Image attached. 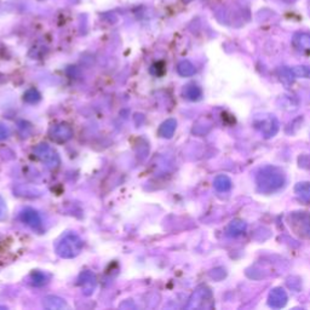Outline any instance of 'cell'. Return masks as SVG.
<instances>
[{"label": "cell", "instance_id": "1", "mask_svg": "<svg viewBox=\"0 0 310 310\" xmlns=\"http://www.w3.org/2000/svg\"><path fill=\"white\" fill-rule=\"evenodd\" d=\"M257 188L260 193L270 194L281 189L285 184V174L275 166H267L258 171L256 177Z\"/></svg>", "mask_w": 310, "mask_h": 310}, {"label": "cell", "instance_id": "2", "mask_svg": "<svg viewBox=\"0 0 310 310\" xmlns=\"http://www.w3.org/2000/svg\"><path fill=\"white\" fill-rule=\"evenodd\" d=\"M289 224L297 236L310 239V213L293 212L289 216Z\"/></svg>", "mask_w": 310, "mask_h": 310}, {"label": "cell", "instance_id": "3", "mask_svg": "<svg viewBox=\"0 0 310 310\" xmlns=\"http://www.w3.org/2000/svg\"><path fill=\"white\" fill-rule=\"evenodd\" d=\"M82 249V241L74 234H68L59 241L56 247L57 255L63 258H73L78 256Z\"/></svg>", "mask_w": 310, "mask_h": 310}, {"label": "cell", "instance_id": "4", "mask_svg": "<svg viewBox=\"0 0 310 310\" xmlns=\"http://www.w3.org/2000/svg\"><path fill=\"white\" fill-rule=\"evenodd\" d=\"M253 124L265 138L274 137L279 131V121L274 115H263L262 118H257Z\"/></svg>", "mask_w": 310, "mask_h": 310}, {"label": "cell", "instance_id": "5", "mask_svg": "<svg viewBox=\"0 0 310 310\" xmlns=\"http://www.w3.org/2000/svg\"><path fill=\"white\" fill-rule=\"evenodd\" d=\"M34 151L39 159H40L44 164H46V166L51 167V169L58 166L59 164L58 155L54 149H52V148L49 147L48 144H40V146L35 148Z\"/></svg>", "mask_w": 310, "mask_h": 310}, {"label": "cell", "instance_id": "6", "mask_svg": "<svg viewBox=\"0 0 310 310\" xmlns=\"http://www.w3.org/2000/svg\"><path fill=\"white\" fill-rule=\"evenodd\" d=\"M289 301V297L286 291L281 287H275L274 290H272L269 293L268 297V303L270 306H273V308H282V306L286 305V303Z\"/></svg>", "mask_w": 310, "mask_h": 310}, {"label": "cell", "instance_id": "7", "mask_svg": "<svg viewBox=\"0 0 310 310\" xmlns=\"http://www.w3.org/2000/svg\"><path fill=\"white\" fill-rule=\"evenodd\" d=\"M73 135L72 128L68 125H57V126L52 127L50 131V137L56 142H65Z\"/></svg>", "mask_w": 310, "mask_h": 310}, {"label": "cell", "instance_id": "8", "mask_svg": "<svg viewBox=\"0 0 310 310\" xmlns=\"http://www.w3.org/2000/svg\"><path fill=\"white\" fill-rule=\"evenodd\" d=\"M21 218L23 222H25L26 224H28V226H31L32 228H38V227L41 226L40 216H39V214L32 209H26L25 211H23Z\"/></svg>", "mask_w": 310, "mask_h": 310}, {"label": "cell", "instance_id": "9", "mask_svg": "<svg viewBox=\"0 0 310 310\" xmlns=\"http://www.w3.org/2000/svg\"><path fill=\"white\" fill-rule=\"evenodd\" d=\"M247 224L242 219H234L227 227V234L232 237H236L246 232Z\"/></svg>", "mask_w": 310, "mask_h": 310}, {"label": "cell", "instance_id": "10", "mask_svg": "<svg viewBox=\"0 0 310 310\" xmlns=\"http://www.w3.org/2000/svg\"><path fill=\"white\" fill-rule=\"evenodd\" d=\"M232 184H233L232 180H230L228 176H226V174H219V176H217L213 181L214 189L218 190V192H220V193L228 192V190H230Z\"/></svg>", "mask_w": 310, "mask_h": 310}, {"label": "cell", "instance_id": "11", "mask_svg": "<svg viewBox=\"0 0 310 310\" xmlns=\"http://www.w3.org/2000/svg\"><path fill=\"white\" fill-rule=\"evenodd\" d=\"M79 283H80V286L85 291V293L88 291V295H90L92 290L95 289V285H96V279H95L94 274L86 272L80 275V282Z\"/></svg>", "mask_w": 310, "mask_h": 310}, {"label": "cell", "instance_id": "12", "mask_svg": "<svg viewBox=\"0 0 310 310\" xmlns=\"http://www.w3.org/2000/svg\"><path fill=\"white\" fill-rule=\"evenodd\" d=\"M176 126H177L176 120H174V119H169V120L165 121V123H163V125L160 126L159 134L165 138L172 137L174 131H176Z\"/></svg>", "mask_w": 310, "mask_h": 310}, {"label": "cell", "instance_id": "13", "mask_svg": "<svg viewBox=\"0 0 310 310\" xmlns=\"http://www.w3.org/2000/svg\"><path fill=\"white\" fill-rule=\"evenodd\" d=\"M293 44L301 50H309L310 49V35L305 33H298L293 37Z\"/></svg>", "mask_w": 310, "mask_h": 310}, {"label": "cell", "instance_id": "14", "mask_svg": "<svg viewBox=\"0 0 310 310\" xmlns=\"http://www.w3.org/2000/svg\"><path fill=\"white\" fill-rule=\"evenodd\" d=\"M183 95L188 98V100L197 101V100H200L201 95H203V91H201V88L199 86L192 84V85H188V86H186V88H184V91H183Z\"/></svg>", "mask_w": 310, "mask_h": 310}, {"label": "cell", "instance_id": "15", "mask_svg": "<svg viewBox=\"0 0 310 310\" xmlns=\"http://www.w3.org/2000/svg\"><path fill=\"white\" fill-rule=\"evenodd\" d=\"M295 192L301 199L310 201V182H299L296 184Z\"/></svg>", "mask_w": 310, "mask_h": 310}, {"label": "cell", "instance_id": "16", "mask_svg": "<svg viewBox=\"0 0 310 310\" xmlns=\"http://www.w3.org/2000/svg\"><path fill=\"white\" fill-rule=\"evenodd\" d=\"M207 298H211V291H210V290L206 289V287L199 289V290H196V292L193 295L192 303L194 304V306H197V303L205 301V299H207Z\"/></svg>", "mask_w": 310, "mask_h": 310}, {"label": "cell", "instance_id": "17", "mask_svg": "<svg viewBox=\"0 0 310 310\" xmlns=\"http://www.w3.org/2000/svg\"><path fill=\"white\" fill-rule=\"evenodd\" d=\"M178 73L182 77H192L195 73V67L188 61H183L178 64Z\"/></svg>", "mask_w": 310, "mask_h": 310}, {"label": "cell", "instance_id": "18", "mask_svg": "<svg viewBox=\"0 0 310 310\" xmlns=\"http://www.w3.org/2000/svg\"><path fill=\"white\" fill-rule=\"evenodd\" d=\"M295 78H305L310 79V65H296L291 68Z\"/></svg>", "mask_w": 310, "mask_h": 310}, {"label": "cell", "instance_id": "19", "mask_svg": "<svg viewBox=\"0 0 310 310\" xmlns=\"http://www.w3.org/2000/svg\"><path fill=\"white\" fill-rule=\"evenodd\" d=\"M45 305L48 306V308H54V309H59V308H63L64 303L62 299L56 298V297H48V298L45 299Z\"/></svg>", "mask_w": 310, "mask_h": 310}, {"label": "cell", "instance_id": "20", "mask_svg": "<svg viewBox=\"0 0 310 310\" xmlns=\"http://www.w3.org/2000/svg\"><path fill=\"white\" fill-rule=\"evenodd\" d=\"M210 276L213 280H216V281H220V280H223L227 276V272L223 268H214L210 272Z\"/></svg>", "mask_w": 310, "mask_h": 310}, {"label": "cell", "instance_id": "21", "mask_svg": "<svg viewBox=\"0 0 310 310\" xmlns=\"http://www.w3.org/2000/svg\"><path fill=\"white\" fill-rule=\"evenodd\" d=\"M25 100L33 103V102H37L40 100V96H39V94L35 90H29L27 91V94L25 95Z\"/></svg>", "mask_w": 310, "mask_h": 310}, {"label": "cell", "instance_id": "22", "mask_svg": "<svg viewBox=\"0 0 310 310\" xmlns=\"http://www.w3.org/2000/svg\"><path fill=\"white\" fill-rule=\"evenodd\" d=\"M6 137H8V130H6L5 126L0 125V140H4Z\"/></svg>", "mask_w": 310, "mask_h": 310}, {"label": "cell", "instance_id": "23", "mask_svg": "<svg viewBox=\"0 0 310 310\" xmlns=\"http://www.w3.org/2000/svg\"><path fill=\"white\" fill-rule=\"evenodd\" d=\"M35 275H37V276H40V274H35ZM34 280H35V281H34V283H37V281H39V279H34ZM40 281H41L42 283H44V282H45V278H44V276H42V278L40 279Z\"/></svg>", "mask_w": 310, "mask_h": 310}, {"label": "cell", "instance_id": "24", "mask_svg": "<svg viewBox=\"0 0 310 310\" xmlns=\"http://www.w3.org/2000/svg\"><path fill=\"white\" fill-rule=\"evenodd\" d=\"M0 214H4V206H3V203H0Z\"/></svg>", "mask_w": 310, "mask_h": 310}]
</instances>
